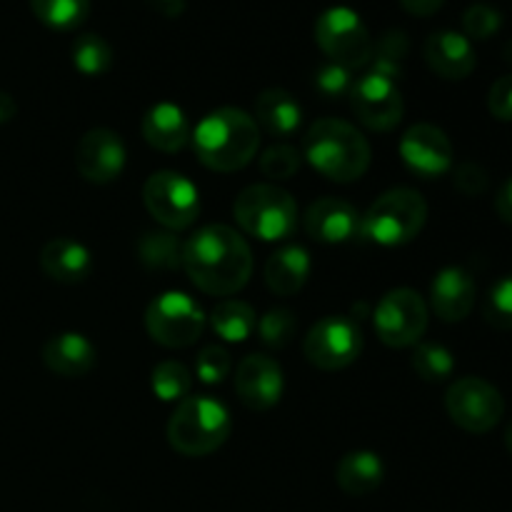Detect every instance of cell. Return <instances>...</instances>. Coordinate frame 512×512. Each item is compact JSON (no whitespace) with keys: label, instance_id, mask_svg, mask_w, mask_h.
Wrapping results in <instances>:
<instances>
[{"label":"cell","instance_id":"obj_23","mask_svg":"<svg viewBox=\"0 0 512 512\" xmlns=\"http://www.w3.org/2000/svg\"><path fill=\"white\" fill-rule=\"evenodd\" d=\"M255 125L273 138H288L303 123L298 100L283 88H265L255 98Z\"/></svg>","mask_w":512,"mask_h":512},{"label":"cell","instance_id":"obj_43","mask_svg":"<svg viewBox=\"0 0 512 512\" xmlns=\"http://www.w3.org/2000/svg\"><path fill=\"white\" fill-rule=\"evenodd\" d=\"M148 3L165 18H180L185 10V0H148Z\"/></svg>","mask_w":512,"mask_h":512},{"label":"cell","instance_id":"obj_17","mask_svg":"<svg viewBox=\"0 0 512 512\" xmlns=\"http://www.w3.org/2000/svg\"><path fill=\"white\" fill-rule=\"evenodd\" d=\"M305 233L325 245L348 243L360 233V213L343 198H320L305 213Z\"/></svg>","mask_w":512,"mask_h":512},{"label":"cell","instance_id":"obj_25","mask_svg":"<svg viewBox=\"0 0 512 512\" xmlns=\"http://www.w3.org/2000/svg\"><path fill=\"white\" fill-rule=\"evenodd\" d=\"M310 278V255L300 245H285L265 263V283L275 295H295Z\"/></svg>","mask_w":512,"mask_h":512},{"label":"cell","instance_id":"obj_33","mask_svg":"<svg viewBox=\"0 0 512 512\" xmlns=\"http://www.w3.org/2000/svg\"><path fill=\"white\" fill-rule=\"evenodd\" d=\"M258 335L268 348H285L290 345V340L298 333V320H295V313H290L288 308H273L258 320Z\"/></svg>","mask_w":512,"mask_h":512},{"label":"cell","instance_id":"obj_35","mask_svg":"<svg viewBox=\"0 0 512 512\" xmlns=\"http://www.w3.org/2000/svg\"><path fill=\"white\" fill-rule=\"evenodd\" d=\"M300 165H303V158H300L298 150L293 145L275 143L260 155V170H263L265 178L270 180H290L300 173Z\"/></svg>","mask_w":512,"mask_h":512},{"label":"cell","instance_id":"obj_2","mask_svg":"<svg viewBox=\"0 0 512 512\" xmlns=\"http://www.w3.org/2000/svg\"><path fill=\"white\" fill-rule=\"evenodd\" d=\"M193 148L200 163L215 173H235L250 165L260 148V128L240 108H218L195 125Z\"/></svg>","mask_w":512,"mask_h":512},{"label":"cell","instance_id":"obj_32","mask_svg":"<svg viewBox=\"0 0 512 512\" xmlns=\"http://www.w3.org/2000/svg\"><path fill=\"white\" fill-rule=\"evenodd\" d=\"M408 55V38L400 30H390L380 38V43L373 48V58L368 65H373L370 73L385 75L390 80H398L403 75V60Z\"/></svg>","mask_w":512,"mask_h":512},{"label":"cell","instance_id":"obj_39","mask_svg":"<svg viewBox=\"0 0 512 512\" xmlns=\"http://www.w3.org/2000/svg\"><path fill=\"white\" fill-rule=\"evenodd\" d=\"M488 110L495 120L512 123V73L493 83L488 95Z\"/></svg>","mask_w":512,"mask_h":512},{"label":"cell","instance_id":"obj_26","mask_svg":"<svg viewBox=\"0 0 512 512\" xmlns=\"http://www.w3.org/2000/svg\"><path fill=\"white\" fill-rule=\"evenodd\" d=\"M210 325L215 335L225 343H245L258 328V315L243 300H220L210 313Z\"/></svg>","mask_w":512,"mask_h":512},{"label":"cell","instance_id":"obj_42","mask_svg":"<svg viewBox=\"0 0 512 512\" xmlns=\"http://www.w3.org/2000/svg\"><path fill=\"white\" fill-rule=\"evenodd\" d=\"M495 210H498L503 223L512 225V178L505 180L503 188H500L498 198H495Z\"/></svg>","mask_w":512,"mask_h":512},{"label":"cell","instance_id":"obj_34","mask_svg":"<svg viewBox=\"0 0 512 512\" xmlns=\"http://www.w3.org/2000/svg\"><path fill=\"white\" fill-rule=\"evenodd\" d=\"M485 323L495 330H512V275H503L483 303Z\"/></svg>","mask_w":512,"mask_h":512},{"label":"cell","instance_id":"obj_8","mask_svg":"<svg viewBox=\"0 0 512 512\" xmlns=\"http://www.w3.org/2000/svg\"><path fill=\"white\" fill-rule=\"evenodd\" d=\"M205 313L190 295H158L145 310V330L163 348H190L205 330Z\"/></svg>","mask_w":512,"mask_h":512},{"label":"cell","instance_id":"obj_41","mask_svg":"<svg viewBox=\"0 0 512 512\" xmlns=\"http://www.w3.org/2000/svg\"><path fill=\"white\" fill-rule=\"evenodd\" d=\"M445 0H400L405 10L410 15H418V18H428V15H435L440 8H443Z\"/></svg>","mask_w":512,"mask_h":512},{"label":"cell","instance_id":"obj_9","mask_svg":"<svg viewBox=\"0 0 512 512\" xmlns=\"http://www.w3.org/2000/svg\"><path fill=\"white\" fill-rule=\"evenodd\" d=\"M445 410L458 428L468 433H490L505 415V400L493 383L483 378L455 380L445 393Z\"/></svg>","mask_w":512,"mask_h":512},{"label":"cell","instance_id":"obj_28","mask_svg":"<svg viewBox=\"0 0 512 512\" xmlns=\"http://www.w3.org/2000/svg\"><path fill=\"white\" fill-rule=\"evenodd\" d=\"M35 18L53 30H75L90 15V0H30Z\"/></svg>","mask_w":512,"mask_h":512},{"label":"cell","instance_id":"obj_24","mask_svg":"<svg viewBox=\"0 0 512 512\" xmlns=\"http://www.w3.org/2000/svg\"><path fill=\"white\" fill-rule=\"evenodd\" d=\"M335 480L343 493L363 498L383 485L385 465L380 455L370 453V450H353L340 458L338 468H335Z\"/></svg>","mask_w":512,"mask_h":512},{"label":"cell","instance_id":"obj_13","mask_svg":"<svg viewBox=\"0 0 512 512\" xmlns=\"http://www.w3.org/2000/svg\"><path fill=\"white\" fill-rule=\"evenodd\" d=\"M350 105L360 123L378 133H388L403 120L405 103L400 95L398 83L385 75L365 73L350 88Z\"/></svg>","mask_w":512,"mask_h":512},{"label":"cell","instance_id":"obj_31","mask_svg":"<svg viewBox=\"0 0 512 512\" xmlns=\"http://www.w3.org/2000/svg\"><path fill=\"white\" fill-rule=\"evenodd\" d=\"M413 370L425 383H443L453 375L455 358L445 345L440 343H418L413 353Z\"/></svg>","mask_w":512,"mask_h":512},{"label":"cell","instance_id":"obj_22","mask_svg":"<svg viewBox=\"0 0 512 512\" xmlns=\"http://www.w3.org/2000/svg\"><path fill=\"white\" fill-rule=\"evenodd\" d=\"M190 135H193L190 120L178 105L158 103L145 113L143 138L160 153H178L190 143Z\"/></svg>","mask_w":512,"mask_h":512},{"label":"cell","instance_id":"obj_40","mask_svg":"<svg viewBox=\"0 0 512 512\" xmlns=\"http://www.w3.org/2000/svg\"><path fill=\"white\" fill-rule=\"evenodd\" d=\"M455 188L465 195H480L488 190V173L478 163H460L453 178Z\"/></svg>","mask_w":512,"mask_h":512},{"label":"cell","instance_id":"obj_19","mask_svg":"<svg viewBox=\"0 0 512 512\" xmlns=\"http://www.w3.org/2000/svg\"><path fill=\"white\" fill-rule=\"evenodd\" d=\"M425 63L430 65L435 75L445 80H463L478 65L473 43L463 33L455 30H438L425 40Z\"/></svg>","mask_w":512,"mask_h":512},{"label":"cell","instance_id":"obj_16","mask_svg":"<svg viewBox=\"0 0 512 512\" xmlns=\"http://www.w3.org/2000/svg\"><path fill=\"white\" fill-rule=\"evenodd\" d=\"M283 370L263 353L248 355L235 370V393L250 410H270L283 398Z\"/></svg>","mask_w":512,"mask_h":512},{"label":"cell","instance_id":"obj_38","mask_svg":"<svg viewBox=\"0 0 512 512\" xmlns=\"http://www.w3.org/2000/svg\"><path fill=\"white\" fill-rule=\"evenodd\" d=\"M230 370H233V360H230L228 350L220 348V345H208L195 358V373L208 385L223 383L230 375Z\"/></svg>","mask_w":512,"mask_h":512},{"label":"cell","instance_id":"obj_7","mask_svg":"<svg viewBox=\"0 0 512 512\" xmlns=\"http://www.w3.org/2000/svg\"><path fill=\"white\" fill-rule=\"evenodd\" d=\"M313 33L315 43L328 55V60L345 65V68H365L373 58V38H370L363 18L348 5H333V8L323 10L315 20Z\"/></svg>","mask_w":512,"mask_h":512},{"label":"cell","instance_id":"obj_36","mask_svg":"<svg viewBox=\"0 0 512 512\" xmlns=\"http://www.w3.org/2000/svg\"><path fill=\"white\" fill-rule=\"evenodd\" d=\"M463 28L465 38L473 40H488L503 28V15L498 8L488 3H473L463 13Z\"/></svg>","mask_w":512,"mask_h":512},{"label":"cell","instance_id":"obj_29","mask_svg":"<svg viewBox=\"0 0 512 512\" xmlns=\"http://www.w3.org/2000/svg\"><path fill=\"white\" fill-rule=\"evenodd\" d=\"M150 388H153L155 398H160L163 403H180L188 398L190 388H193V375L178 360H165L153 368Z\"/></svg>","mask_w":512,"mask_h":512},{"label":"cell","instance_id":"obj_45","mask_svg":"<svg viewBox=\"0 0 512 512\" xmlns=\"http://www.w3.org/2000/svg\"><path fill=\"white\" fill-rule=\"evenodd\" d=\"M505 445H508V450L512 453V420H510L508 430H505Z\"/></svg>","mask_w":512,"mask_h":512},{"label":"cell","instance_id":"obj_1","mask_svg":"<svg viewBox=\"0 0 512 512\" xmlns=\"http://www.w3.org/2000/svg\"><path fill=\"white\" fill-rule=\"evenodd\" d=\"M183 270L203 293L228 298L248 285L253 253L228 225H205L183 243Z\"/></svg>","mask_w":512,"mask_h":512},{"label":"cell","instance_id":"obj_10","mask_svg":"<svg viewBox=\"0 0 512 512\" xmlns=\"http://www.w3.org/2000/svg\"><path fill=\"white\" fill-rule=\"evenodd\" d=\"M303 353L320 370H343L363 353V330L348 315H328L308 330Z\"/></svg>","mask_w":512,"mask_h":512},{"label":"cell","instance_id":"obj_20","mask_svg":"<svg viewBox=\"0 0 512 512\" xmlns=\"http://www.w3.org/2000/svg\"><path fill=\"white\" fill-rule=\"evenodd\" d=\"M98 350L85 335L58 333L43 345V363L60 378H83L95 368Z\"/></svg>","mask_w":512,"mask_h":512},{"label":"cell","instance_id":"obj_18","mask_svg":"<svg viewBox=\"0 0 512 512\" xmlns=\"http://www.w3.org/2000/svg\"><path fill=\"white\" fill-rule=\"evenodd\" d=\"M475 280L468 270L450 265L443 268L430 283V305L443 323H460L475 305Z\"/></svg>","mask_w":512,"mask_h":512},{"label":"cell","instance_id":"obj_37","mask_svg":"<svg viewBox=\"0 0 512 512\" xmlns=\"http://www.w3.org/2000/svg\"><path fill=\"white\" fill-rule=\"evenodd\" d=\"M353 83V70L340 63H333V60L318 65L313 73L315 90L320 95H325V98H343V95L350 93Z\"/></svg>","mask_w":512,"mask_h":512},{"label":"cell","instance_id":"obj_6","mask_svg":"<svg viewBox=\"0 0 512 512\" xmlns=\"http://www.w3.org/2000/svg\"><path fill=\"white\" fill-rule=\"evenodd\" d=\"M235 220L240 228L263 243L288 240L298 228V203L275 183H258L235 198Z\"/></svg>","mask_w":512,"mask_h":512},{"label":"cell","instance_id":"obj_14","mask_svg":"<svg viewBox=\"0 0 512 512\" xmlns=\"http://www.w3.org/2000/svg\"><path fill=\"white\" fill-rule=\"evenodd\" d=\"M400 158L410 173L423 180H435L453 168V143L438 125L418 123L400 140Z\"/></svg>","mask_w":512,"mask_h":512},{"label":"cell","instance_id":"obj_15","mask_svg":"<svg viewBox=\"0 0 512 512\" xmlns=\"http://www.w3.org/2000/svg\"><path fill=\"white\" fill-rule=\"evenodd\" d=\"M125 145L118 133L108 128H93L78 140L75 168L88 183L108 185L120 178L125 168Z\"/></svg>","mask_w":512,"mask_h":512},{"label":"cell","instance_id":"obj_3","mask_svg":"<svg viewBox=\"0 0 512 512\" xmlns=\"http://www.w3.org/2000/svg\"><path fill=\"white\" fill-rule=\"evenodd\" d=\"M305 160L333 183H355L370 168L373 150L355 125L338 118H323L305 135Z\"/></svg>","mask_w":512,"mask_h":512},{"label":"cell","instance_id":"obj_11","mask_svg":"<svg viewBox=\"0 0 512 512\" xmlns=\"http://www.w3.org/2000/svg\"><path fill=\"white\" fill-rule=\"evenodd\" d=\"M143 203L148 213L170 233L190 228L200 215L198 188L185 175L173 170L150 175L143 188Z\"/></svg>","mask_w":512,"mask_h":512},{"label":"cell","instance_id":"obj_27","mask_svg":"<svg viewBox=\"0 0 512 512\" xmlns=\"http://www.w3.org/2000/svg\"><path fill=\"white\" fill-rule=\"evenodd\" d=\"M138 260L148 270H178L183 268V243L170 230H153L145 233L135 245Z\"/></svg>","mask_w":512,"mask_h":512},{"label":"cell","instance_id":"obj_12","mask_svg":"<svg viewBox=\"0 0 512 512\" xmlns=\"http://www.w3.org/2000/svg\"><path fill=\"white\" fill-rule=\"evenodd\" d=\"M373 325L385 345L410 348V345H418L428 330V305L423 295L410 288L390 290L375 305Z\"/></svg>","mask_w":512,"mask_h":512},{"label":"cell","instance_id":"obj_5","mask_svg":"<svg viewBox=\"0 0 512 512\" xmlns=\"http://www.w3.org/2000/svg\"><path fill=\"white\" fill-rule=\"evenodd\" d=\"M428 223V203L413 188H393L380 195L368 213L360 215V233L383 248H395L418 238Z\"/></svg>","mask_w":512,"mask_h":512},{"label":"cell","instance_id":"obj_44","mask_svg":"<svg viewBox=\"0 0 512 512\" xmlns=\"http://www.w3.org/2000/svg\"><path fill=\"white\" fill-rule=\"evenodd\" d=\"M15 113H18V105H15V100L10 98L8 93H3V90H0V125L8 123V120H13Z\"/></svg>","mask_w":512,"mask_h":512},{"label":"cell","instance_id":"obj_4","mask_svg":"<svg viewBox=\"0 0 512 512\" xmlns=\"http://www.w3.org/2000/svg\"><path fill=\"white\" fill-rule=\"evenodd\" d=\"M233 420L228 408L210 395L180 400L168 420V443L185 458H205L223 448L230 438Z\"/></svg>","mask_w":512,"mask_h":512},{"label":"cell","instance_id":"obj_21","mask_svg":"<svg viewBox=\"0 0 512 512\" xmlns=\"http://www.w3.org/2000/svg\"><path fill=\"white\" fill-rule=\"evenodd\" d=\"M40 268L55 283H83L93 270V255L78 240L55 238L40 250Z\"/></svg>","mask_w":512,"mask_h":512},{"label":"cell","instance_id":"obj_30","mask_svg":"<svg viewBox=\"0 0 512 512\" xmlns=\"http://www.w3.org/2000/svg\"><path fill=\"white\" fill-rule=\"evenodd\" d=\"M73 65L90 78L108 73L113 65V48L108 45V40L95 33L80 35L73 43Z\"/></svg>","mask_w":512,"mask_h":512}]
</instances>
